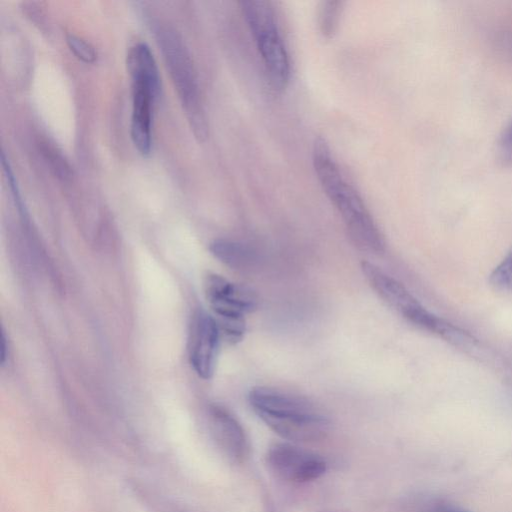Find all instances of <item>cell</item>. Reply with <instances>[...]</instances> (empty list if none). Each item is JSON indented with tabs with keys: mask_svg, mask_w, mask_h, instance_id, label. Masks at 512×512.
<instances>
[{
	"mask_svg": "<svg viewBox=\"0 0 512 512\" xmlns=\"http://www.w3.org/2000/svg\"><path fill=\"white\" fill-rule=\"evenodd\" d=\"M312 161L320 185L341 215L353 242L366 252L383 253L385 240L382 233L358 192L343 177L322 138L314 142Z\"/></svg>",
	"mask_w": 512,
	"mask_h": 512,
	"instance_id": "6da1fadb",
	"label": "cell"
},
{
	"mask_svg": "<svg viewBox=\"0 0 512 512\" xmlns=\"http://www.w3.org/2000/svg\"><path fill=\"white\" fill-rule=\"evenodd\" d=\"M249 403L258 417L282 438L311 442L323 438L330 420L323 409L305 396L272 387H254Z\"/></svg>",
	"mask_w": 512,
	"mask_h": 512,
	"instance_id": "7a4b0ae2",
	"label": "cell"
},
{
	"mask_svg": "<svg viewBox=\"0 0 512 512\" xmlns=\"http://www.w3.org/2000/svg\"><path fill=\"white\" fill-rule=\"evenodd\" d=\"M240 4L270 83L275 90L282 91L289 82L290 63L273 7L270 2L263 0H244Z\"/></svg>",
	"mask_w": 512,
	"mask_h": 512,
	"instance_id": "3957f363",
	"label": "cell"
},
{
	"mask_svg": "<svg viewBox=\"0 0 512 512\" xmlns=\"http://www.w3.org/2000/svg\"><path fill=\"white\" fill-rule=\"evenodd\" d=\"M173 82L195 135L207 137V124L190 56L179 36L169 28L157 32Z\"/></svg>",
	"mask_w": 512,
	"mask_h": 512,
	"instance_id": "277c9868",
	"label": "cell"
},
{
	"mask_svg": "<svg viewBox=\"0 0 512 512\" xmlns=\"http://www.w3.org/2000/svg\"><path fill=\"white\" fill-rule=\"evenodd\" d=\"M269 469L279 478L293 483H305L321 477L327 468L319 455L294 444L278 442L266 454Z\"/></svg>",
	"mask_w": 512,
	"mask_h": 512,
	"instance_id": "5b68a950",
	"label": "cell"
},
{
	"mask_svg": "<svg viewBox=\"0 0 512 512\" xmlns=\"http://www.w3.org/2000/svg\"><path fill=\"white\" fill-rule=\"evenodd\" d=\"M203 286L216 320L245 319V315L258 306V297L252 289L232 283L218 274H207Z\"/></svg>",
	"mask_w": 512,
	"mask_h": 512,
	"instance_id": "8992f818",
	"label": "cell"
},
{
	"mask_svg": "<svg viewBox=\"0 0 512 512\" xmlns=\"http://www.w3.org/2000/svg\"><path fill=\"white\" fill-rule=\"evenodd\" d=\"M132 78L131 138L142 155L151 150L152 108L159 93V74L135 71Z\"/></svg>",
	"mask_w": 512,
	"mask_h": 512,
	"instance_id": "52a82bcc",
	"label": "cell"
},
{
	"mask_svg": "<svg viewBox=\"0 0 512 512\" xmlns=\"http://www.w3.org/2000/svg\"><path fill=\"white\" fill-rule=\"evenodd\" d=\"M221 337L212 315L203 310L193 314L188 334V355L193 370L202 379H210L214 374Z\"/></svg>",
	"mask_w": 512,
	"mask_h": 512,
	"instance_id": "ba28073f",
	"label": "cell"
},
{
	"mask_svg": "<svg viewBox=\"0 0 512 512\" xmlns=\"http://www.w3.org/2000/svg\"><path fill=\"white\" fill-rule=\"evenodd\" d=\"M361 269L366 280L380 298L416 327L427 312V309L403 284L386 274L375 264L363 261Z\"/></svg>",
	"mask_w": 512,
	"mask_h": 512,
	"instance_id": "9c48e42d",
	"label": "cell"
},
{
	"mask_svg": "<svg viewBox=\"0 0 512 512\" xmlns=\"http://www.w3.org/2000/svg\"><path fill=\"white\" fill-rule=\"evenodd\" d=\"M212 436L231 461L242 463L249 455V441L237 418L225 407L212 404L208 409Z\"/></svg>",
	"mask_w": 512,
	"mask_h": 512,
	"instance_id": "30bf717a",
	"label": "cell"
},
{
	"mask_svg": "<svg viewBox=\"0 0 512 512\" xmlns=\"http://www.w3.org/2000/svg\"><path fill=\"white\" fill-rule=\"evenodd\" d=\"M209 249L219 261L232 269H248L257 261V255L252 248L236 241L217 239L210 244Z\"/></svg>",
	"mask_w": 512,
	"mask_h": 512,
	"instance_id": "8fae6325",
	"label": "cell"
},
{
	"mask_svg": "<svg viewBox=\"0 0 512 512\" xmlns=\"http://www.w3.org/2000/svg\"><path fill=\"white\" fill-rule=\"evenodd\" d=\"M405 512H471L470 510L433 495H416L405 504Z\"/></svg>",
	"mask_w": 512,
	"mask_h": 512,
	"instance_id": "7c38bea8",
	"label": "cell"
},
{
	"mask_svg": "<svg viewBox=\"0 0 512 512\" xmlns=\"http://www.w3.org/2000/svg\"><path fill=\"white\" fill-rule=\"evenodd\" d=\"M489 283L497 291L512 293V247L491 272Z\"/></svg>",
	"mask_w": 512,
	"mask_h": 512,
	"instance_id": "4fadbf2b",
	"label": "cell"
},
{
	"mask_svg": "<svg viewBox=\"0 0 512 512\" xmlns=\"http://www.w3.org/2000/svg\"><path fill=\"white\" fill-rule=\"evenodd\" d=\"M341 4L339 1H326L321 4L318 23L320 31L325 37H332L337 29Z\"/></svg>",
	"mask_w": 512,
	"mask_h": 512,
	"instance_id": "5bb4252c",
	"label": "cell"
},
{
	"mask_svg": "<svg viewBox=\"0 0 512 512\" xmlns=\"http://www.w3.org/2000/svg\"><path fill=\"white\" fill-rule=\"evenodd\" d=\"M496 157L502 165H512V119L505 125L498 137Z\"/></svg>",
	"mask_w": 512,
	"mask_h": 512,
	"instance_id": "9a60e30c",
	"label": "cell"
},
{
	"mask_svg": "<svg viewBox=\"0 0 512 512\" xmlns=\"http://www.w3.org/2000/svg\"><path fill=\"white\" fill-rule=\"evenodd\" d=\"M67 43L70 50L82 61L93 62L96 58L94 48L83 39L70 34L67 36Z\"/></svg>",
	"mask_w": 512,
	"mask_h": 512,
	"instance_id": "2e32d148",
	"label": "cell"
},
{
	"mask_svg": "<svg viewBox=\"0 0 512 512\" xmlns=\"http://www.w3.org/2000/svg\"><path fill=\"white\" fill-rule=\"evenodd\" d=\"M500 42L504 50L507 51L508 54L512 57V33L503 35L500 38Z\"/></svg>",
	"mask_w": 512,
	"mask_h": 512,
	"instance_id": "e0dca14e",
	"label": "cell"
},
{
	"mask_svg": "<svg viewBox=\"0 0 512 512\" xmlns=\"http://www.w3.org/2000/svg\"><path fill=\"white\" fill-rule=\"evenodd\" d=\"M1 354H0V361L1 365H5L6 359H7V349L8 345L6 343V337L4 334V331L1 332Z\"/></svg>",
	"mask_w": 512,
	"mask_h": 512,
	"instance_id": "ac0fdd59",
	"label": "cell"
}]
</instances>
